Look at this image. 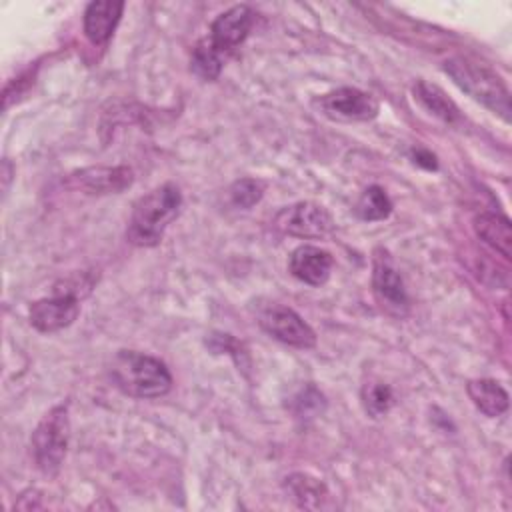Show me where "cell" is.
Instances as JSON below:
<instances>
[{
	"label": "cell",
	"mask_w": 512,
	"mask_h": 512,
	"mask_svg": "<svg viewBox=\"0 0 512 512\" xmlns=\"http://www.w3.org/2000/svg\"><path fill=\"white\" fill-rule=\"evenodd\" d=\"M466 392L472 404L488 418H496L508 410V392L492 378L468 380Z\"/></svg>",
	"instance_id": "9a60e30c"
},
{
	"label": "cell",
	"mask_w": 512,
	"mask_h": 512,
	"mask_svg": "<svg viewBox=\"0 0 512 512\" xmlns=\"http://www.w3.org/2000/svg\"><path fill=\"white\" fill-rule=\"evenodd\" d=\"M124 10V2L94 0L84 10V34L94 44H106L116 30Z\"/></svg>",
	"instance_id": "4fadbf2b"
},
{
	"label": "cell",
	"mask_w": 512,
	"mask_h": 512,
	"mask_svg": "<svg viewBox=\"0 0 512 512\" xmlns=\"http://www.w3.org/2000/svg\"><path fill=\"white\" fill-rule=\"evenodd\" d=\"M390 212H392V202H390L386 190L376 184L368 186L356 202V214L366 222L384 220L390 216Z\"/></svg>",
	"instance_id": "ac0fdd59"
},
{
	"label": "cell",
	"mask_w": 512,
	"mask_h": 512,
	"mask_svg": "<svg viewBox=\"0 0 512 512\" xmlns=\"http://www.w3.org/2000/svg\"><path fill=\"white\" fill-rule=\"evenodd\" d=\"M412 158H414V162L418 164V166H422V168H426V170H436V156L432 154V152H428V150H424V148H416L414 152H412Z\"/></svg>",
	"instance_id": "7402d4cb"
},
{
	"label": "cell",
	"mask_w": 512,
	"mask_h": 512,
	"mask_svg": "<svg viewBox=\"0 0 512 512\" xmlns=\"http://www.w3.org/2000/svg\"><path fill=\"white\" fill-rule=\"evenodd\" d=\"M318 110L336 122H366L378 116V100L358 88H336L316 100Z\"/></svg>",
	"instance_id": "52a82bcc"
},
{
	"label": "cell",
	"mask_w": 512,
	"mask_h": 512,
	"mask_svg": "<svg viewBox=\"0 0 512 512\" xmlns=\"http://www.w3.org/2000/svg\"><path fill=\"white\" fill-rule=\"evenodd\" d=\"M264 190H266V184L258 178H240L236 180L228 194H230V202L236 206V208H252L254 204H258L264 196Z\"/></svg>",
	"instance_id": "44dd1931"
},
{
	"label": "cell",
	"mask_w": 512,
	"mask_h": 512,
	"mask_svg": "<svg viewBox=\"0 0 512 512\" xmlns=\"http://www.w3.org/2000/svg\"><path fill=\"white\" fill-rule=\"evenodd\" d=\"M412 94H414V100L430 114H434L436 118L448 122V124H454L460 120V110L458 106L454 104V100H450L446 96V92L436 86V84H430L426 80H418L414 86H412Z\"/></svg>",
	"instance_id": "2e32d148"
},
{
	"label": "cell",
	"mask_w": 512,
	"mask_h": 512,
	"mask_svg": "<svg viewBox=\"0 0 512 512\" xmlns=\"http://www.w3.org/2000/svg\"><path fill=\"white\" fill-rule=\"evenodd\" d=\"M284 488L288 492V496L300 506V508H318L322 506V500L326 498V486L302 472L290 474L284 480Z\"/></svg>",
	"instance_id": "e0dca14e"
},
{
	"label": "cell",
	"mask_w": 512,
	"mask_h": 512,
	"mask_svg": "<svg viewBox=\"0 0 512 512\" xmlns=\"http://www.w3.org/2000/svg\"><path fill=\"white\" fill-rule=\"evenodd\" d=\"M442 68L460 90L498 114L504 122H510V90L492 68L464 56L448 58Z\"/></svg>",
	"instance_id": "3957f363"
},
{
	"label": "cell",
	"mask_w": 512,
	"mask_h": 512,
	"mask_svg": "<svg viewBox=\"0 0 512 512\" xmlns=\"http://www.w3.org/2000/svg\"><path fill=\"white\" fill-rule=\"evenodd\" d=\"M474 230L478 238L494 248L504 260L512 254V224L506 216L498 212H480L474 218Z\"/></svg>",
	"instance_id": "5bb4252c"
},
{
	"label": "cell",
	"mask_w": 512,
	"mask_h": 512,
	"mask_svg": "<svg viewBox=\"0 0 512 512\" xmlns=\"http://www.w3.org/2000/svg\"><path fill=\"white\" fill-rule=\"evenodd\" d=\"M224 58L210 48V44L202 38L194 50H192V58H190V70L200 76L202 80H216L220 76V70L224 66Z\"/></svg>",
	"instance_id": "ffe728a7"
},
{
	"label": "cell",
	"mask_w": 512,
	"mask_h": 512,
	"mask_svg": "<svg viewBox=\"0 0 512 512\" xmlns=\"http://www.w3.org/2000/svg\"><path fill=\"white\" fill-rule=\"evenodd\" d=\"M372 292L384 312L396 318L408 314L410 300L404 288V280L396 270L390 254L382 248H376L372 258Z\"/></svg>",
	"instance_id": "8992f818"
},
{
	"label": "cell",
	"mask_w": 512,
	"mask_h": 512,
	"mask_svg": "<svg viewBox=\"0 0 512 512\" xmlns=\"http://www.w3.org/2000/svg\"><path fill=\"white\" fill-rule=\"evenodd\" d=\"M110 376L116 388L132 398H158L172 388L166 364L136 350H120L112 358Z\"/></svg>",
	"instance_id": "7a4b0ae2"
},
{
	"label": "cell",
	"mask_w": 512,
	"mask_h": 512,
	"mask_svg": "<svg viewBox=\"0 0 512 512\" xmlns=\"http://www.w3.org/2000/svg\"><path fill=\"white\" fill-rule=\"evenodd\" d=\"M134 180L128 166H90L70 174L68 184L86 194H118Z\"/></svg>",
	"instance_id": "8fae6325"
},
{
	"label": "cell",
	"mask_w": 512,
	"mask_h": 512,
	"mask_svg": "<svg viewBox=\"0 0 512 512\" xmlns=\"http://www.w3.org/2000/svg\"><path fill=\"white\" fill-rule=\"evenodd\" d=\"M274 226L294 238H326L334 232L332 214L316 202H296L284 206L274 216Z\"/></svg>",
	"instance_id": "5b68a950"
},
{
	"label": "cell",
	"mask_w": 512,
	"mask_h": 512,
	"mask_svg": "<svg viewBox=\"0 0 512 512\" xmlns=\"http://www.w3.org/2000/svg\"><path fill=\"white\" fill-rule=\"evenodd\" d=\"M260 326L274 336L276 340L294 346V348H314L316 346V332L310 328L308 322L292 308L282 304H272L260 314Z\"/></svg>",
	"instance_id": "ba28073f"
},
{
	"label": "cell",
	"mask_w": 512,
	"mask_h": 512,
	"mask_svg": "<svg viewBox=\"0 0 512 512\" xmlns=\"http://www.w3.org/2000/svg\"><path fill=\"white\" fill-rule=\"evenodd\" d=\"M254 22V12L246 4H236L222 12L210 26V34L204 40L224 60L246 40Z\"/></svg>",
	"instance_id": "9c48e42d"
},
{
	"label": "cell",
	"mask_w": 512,
	"mask_h": 512,
	"mask_svg": "<svg viewBox=\"0 0 512 512\" xmlns=\"http://www.w3.org/2000/svg\"><path fill=\"white\" fill-rule=\"evenodd\" d=\"M182 194L172 182H166L148 194L140 196L126 228V240L140 248H152L162 242L168 224L180 214Z\"/></svg>",
	"instance_id": "6da1fadb"
},
{
	"label": "cell",
	"mask_w": 512,
	"mask_h": 512,
	"mask_svg": "<svg viewBox=\"0 0 512 512\" xmlns=\"http://www.w3.org/2000/svg\"><path fill=\"white\" fill-rule=\"evenodd\" d=\"M362 406L366 414L374 420L386 416L394 406V392L388 384L380 380H370L362 386Z\"/></svg>",
	"instance_id": "d6986e66"
},
{
	"label": "cell",
	"mask_w": 512,
	"mask_h": 512,
	"mask_svg": "<svg viewBox=\"0 0 512 512\" xmlns=\"http://www.w3.org/2000/svg\"><path fill=\"white\" fill-rule=\"evenodd\" d=\"M70 440V420H68V406L58 404L48 410L38 426L32 432V456L36 468L44 476L58 474Z\"/></svg>",
	"instance_id": "277c9868"
},
{
	"label": "cell",
	"mask_w": 512,
	"mask_h": 512,
	"mask_svg": "<svg viewBox=\"0 0 512 512\" xmlns=\"http://www.w3.org/2000/svg\"><path fill=\"white\" fill-rule=\"evenodd\" d=\"M332 266H334L332 254L328 250L312 246V244L298 246L296 250H292L290 260H288L290 274L308 286L326 284L330 278Z\"/></svg>",
	"instance_id": "7c38bea8"
},
{
	"label": "cell",
	"mask_w": 512,
	"mask_h": 512,
	"mask_svg": "<svg viewBox=\"0 0 512 512\" xmlns=\"http://www.w3.org/2000/svg\"><path fill=\"white\" fill-rule=\"evenodd\" d=\"M80 314V298L68 292H54L48 298H40L30 304V324L44 334L58 332L70 326Z\"/></svg>",
	"instance_id": "30bf717a"
}]
</instances>
